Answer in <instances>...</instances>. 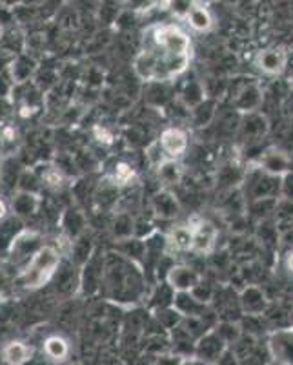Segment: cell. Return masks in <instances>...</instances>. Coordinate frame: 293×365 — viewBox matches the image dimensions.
Segmentation results:
<instances>
[{
	"label": "cell",
	"instance_id": "f6af8a7d",
	"mask_svg": "<svg viewBox=\"0 0 293 365\" xmlns=\"http://www.w3.org/2000/svg\"><path fill=\"white\" fill-rule=\"evenodd\" d=\"M259 237L262 240V245L265 247L279 245V232H277V227H273L268 221H262V225H260Z\"/></svg>",
	"mask_w": 293,
	"mask_h": 365
},
{
	"label": "cell",
	"instance_id": "f1b7e54d",
	"mask_svg": "<svg viewBox=\"0 0 293 365\" xmlns=\"http://www.w3.org/2000/svg\"><path fill=\"white\" fill-rule=\"evenodd\" d=\"M70 252L73 265L82 267L84 263L93 256V252H95V249H93V241H91L90 236H86V232H82L79 237L71 240Z\"/></svg>",
	"mask_w": 293,
	"mask_h": 365
},
{
	"label": "cell",
	"instance_id": "d6a6232c",
	"mask_svg": "<svg viewBox=\"0 0 293 365\" xmlns=\"http://www.w3.org/2000/svg\"><path fill=\"white\" fill-rule=\"evenodd\" d=\"M166 247H171L175 252H191V225L171 228L169 236L166 237Z\"/></svg>",
	"mask_w": 293,
	"mask_h": 365
},
{
	"label": "cell",
	"instance_id": "60d3db41",
	"mask_svg": "<svg viewBox=\"0 0 293 365\" xmlns=\"http://www.w3.org/2000/svg\"><path fill=\"white\" fill-rule=\"evenodd\" d=\"M174 296H175V291L168 285V282L164 279V282L159 283V285L155 287V291L151 292L149 299H151V305L155 309L169 307V305L174 303Z\"/></svg>",
	"mask_w": 293,
	"mask_h": 365
},
{
	"label": "cell",
	"instance_id": "f907efd6",
	"mask_svg": "<svg viewBox=\"0 0 293 365\" xmlns=\"http://www.w3.org/2000/svg\"><path fill=\"white\" fill-rule=\"evenodd\" d=\"M244 340H243V334H240L239 336V340L235 341V344L233 345H237V347H244ZM253 349H255V344H253V336H250L248 338V351H246V354L244 353H240L239 349H237V351H233V349H231V351H233V353H235V356H239V358H246V356H252V353H253Z\"/></svg>",
	"mask_w": 293,
	"mask_h": 365
},
{
	"label": "cell",
	"instance_id": "d4e9b609",
	"mask_svg": "<svg viewBox=\"0 0 293 365\" xmlns=\"http://www.w3.org/2000/svg\"><path fill=\"white\" fill-rule=\"evenodd\" d=\"M37 174L41 175V181L46 188L51 190H63L68 182V175L58 168L55 163H46L38 166Z\"/></svg>",
	"mask_w": 293,
	"mask_h": 365
},
{
	"label": "cell",
	"instance_id": "bcb514c9",
	"mask_svg": "<svg viewBox=\"0 0 293 365\" xmlns=\"http://www.w3.org/2000/svg\"><path fill=\"white\" fill-rule=\"evenodd\" d=\"M193 4H195V0H168L169 11L181 19H186L188 11H190Z\"/></svg>",
	"mask_w": 293,
	"mask_h": 365
},
{
	"label": "cell",
	"instance_id": "44dd1931",
	"mask_svg": "<svg viewBox=\"0 0 293 365\" xmlns=\"http://www.w3.org/2000/svg\"><path fill=\"white\" fill-rule=\"evenodd\" d=\"M175 309L179 311V314L182 318H190V316H201L208 311V303L198 302L190 291H179L175 292L174 303H171Z\"/></svg>",
	"mask_w": 293,
	"mask_h": 365
},
{
	"label": "cell",
	"instance_id": "7c38bea8",
	"mask_svg": "<svg viewBox=\"0 0 293 365\" xmlns=\"http://www.w3.org/2000/svg\"><path fill=\"white\" fill-rule=\"evenodd\" d=\"M164 279L175 292L191 291V289L203 279V274L190 265H175L174 263V265L169 267Z\"/></svg>",
	"mask_w": 293,
	"mask_h": 365
},
{
	"label": "cell",
	"instance_id": "2e32d148",
	"mask_svg": "<svg viewBox=\"0 0 293 365\" xmlns=\"http://www.w3.org/2000/svg\"><path fill=\"white\" fill-rule=\"evenodd\" d=\"M266 132H268V120H266L265 115H260L259 110L244 113L243 119L239 120V135L250 145L262 139Z\"/></svg>",
	"mask_w": 293,
	"mask_h": 365
},
{
	"label": "cell",
	"instance_id": "ac0fdd59",
	"mask_svg": "<svg viewBox=\"0 0 293 365\" xmlns=\"http://www.w3.org/2000/svg\"><path fill=\"white\" fill-rule=\"evenodd\" d=\"M37 61L29 53H18L11 58L9 63V75H11L13 84L28 83V81H33L35 73H37Z\"/></svg>",
	"mask_w": 293,
	"mask_h": 365
},
{
	"label": "cell",
	"instance_id": "9f6ffc18",
	"mask_svg": "<svg viewBox=\"0 0 293 365\" xmlns=\"http://www.w3.org/2000/svg\"><path fill=\"white\" fill-rule=\"evenodd\" d=\"M206 2H211V0H206Z\"/></svg>",
	"mask_w": 293,
	"mask_h": 365
},
{
	"label": "cell",
	"instance_id": "7a4b0ae2",
	"mask_svg": "<svg viewBox=\"0 0 293 365\" xmlns=\"http://www.w3.org/2000/svg\"><path fill=\"white\" fill-rule=\"evenodd\" d=\"M58 267H60V252L55 247L42 245L26 263V269L18 274L17 283L26 291H37L53 278Z\"/></svg>",
	"mask_w": 293,
	"mask_h": 365
},
{
	"label": "cell",
	"instance_id": "c3c4849f",
	"mask_svg": "<svg viewBox=\"0 0 293 365\" xmlns=\"http://www.w3.org/2000/svg\"><path fill=\"white\" fill-rule=\"evenodd\" d=\"M281 197L293 200V170L286 172L281 178Z\"/></svg>",
	"mask_w": 293,
	"mask_h": 365
},
{
	"label": "cell",
	"instance_id": "7bdbcfd3",
	"mask_svg": "<svg viewBox=\"0 0 293 365\" xmlns=\"http://www.w3.org/2000/svg\"><path fill=\"white\" fill-rule=\"evenodd\" d=\"M18 132L15 126L2 125L0 126V148L4 150V155H8V148L17 146Z\"/></svg>",
	"mask_w": 293,
	"mask_h": 365
},
{
	"label": "cell",
	"instance_id": "277c9868",
	"mask_svg": "<svg viewBox=\"0 0 293 365\" xmlns=\"http://www.w3.org/2000/svg\"><path fill=\"white\" fill-rule=\"evenodd\" d=\"M144 38L171 55H191V41L186 31L174 24H157L148 29Z\"/></svg>",
	"mask_w": 293,
	"mask_h": 365
},
{
	"label": "cell",
	"instance_id": "f5cc1de1",
	"mask_svg": "<svg viewBox=\"0 0 293 365\" xmlns=\"http://www.w3.org/2000/svg\"><path fill=\"white\" fill-rule=\"evenodd\" d=\"M6 216H8V207H6L4 200H0V221L4 220Z\"/></svg>",
	"mask_w": 293,
	"mask_h": 365
},
{
	"label": "cell",
	"instance_id": "3957f363",
	"mask_svg": "<svg viewBox=\"0 0 293 365\" xmlns=\"http://www.w3.org/2000/svg\"><path fill=\"white\" fill-rule=\"evenodd\" d=\"M244 195L246 201L270 200V197H281V178L268 174L260 166L250 168L244 172Z\"/></svg>",
	"mask_w": 293,
	"mask_h": 365
},
{
	"label": "cell",
	"instance_id": "7dc6e473",
	"mask_svg": "<svg viewBox=\"0 0 293 365\" xmlns=\"http://www.w3.org/2000/svg\"><path fill=\"white\" fill-rule=\"evenodd\" d=\"M128 11L132 13H144L157 4V0H126L124 2Z\"/></svg>",
	"mask_w": 293,
	"mask_h": 365
},
{
	"label": "cell",
	"instance_id": "e0dca14e",
	"mask_svg": "<svg viewBox=\"0 0 293 365\" xmlns=\"http://www.w3.org/2000/svg\"><path fill=\"white\" fill-rule=\"evenodd\" d=\"M120 197V187L113 181L110 175L104 178L93 190V201H95V207L102 212H112L113 208H117Z\"/></svg>",
	"mask_w": 293,
	"mask_h": 365
},
{
	"label": "cell",
	"instance_id": "6da1fadb",
	"mask_svg": "<svg viewBox=\"0 0 293 365\" xmlns=\"http://www.w3.org/2000/svg\"><path fill=\"white\" fill-rule=\"evenodd\" d=\"M144 285L146 282L139 270V263L120 256L119 252H112L104 257L100 291L104 289L107 298L120 303L139 302L144 294Z\"/></svg>",
	"mask_w": 293,
	"mask_h": 365
},
{
	"label": "cell",
	"instance_id": "d6986e66",
	"mask_svg": "<svg viewBox=\"0 0 293 365\" xmlns=\"http://www.w3.org/2000/svg\"><path fill=\"white\" fill-rule=\"evenodd\" d=\"M239 305L243 314H265L268 309V299L260 287L248 285L239 294Z\"/></svg>",
	"mask_w": 293,
	"mask_h": 365
},
{
	"label": "cell",
	"instance_id": "603a6c76",
	"mask_svg": "<svg viewBox=\"0 0 293 365\" xmlns=\"http://www.w3.org/2000/svg\"><path fill=\"white\" fill-rule=\"evenodd\" d=\"M60 225H63L66 237L71 241L75 237H79L82 232H86L87 221L82 210H79V208H68L63 214V217H60Z\"/></svg>",
	"mask_w": 293,
	"mask_h": 365
},
{
	"label": "cell",
	"instance_id": "52a82bcc",
	"mask_svg": "<svg viewBox=\"0 0 293 365\" xmlns=\"http://www.w3.org/2000/svg\"><path fill=\"white\" fill-rule=\"evenodd\" d=\"M253 66L268 77H279L288 68V51L284 48H266L257 51Z\"/></svg>",
	"mask_w": 293,
	"mask_h": 365
},
{
	"label": "cell",
	"instance_id": "ee69618b",
	"mask_svg": "<svg viewBox=\"0 0 293 365\" xmlns=\"http://www.w3.org/2000/svg\"><path fill=\"white\" fill-rule=\"evenodd\" d=\"M73 161L75 166L82 172H93L97 170V166H99V159L91 154V152H86V150H84V152H79V154H75Z\"/></svg>",
	"mask_w": 293,
	"mask_h": 365
},
{
	"label": "cell",
	"instance_id": "836d02e7",
	"mask_svg": "<svg viewBox=\"0 0 293 365\" xmlns=\"http://www.w3.org/2000/svg\"><path fill=\"white\" fill-rule=\"evenodd\" d=\"M159 172H157V178L159 182L162 185H179L184 175V170H182V165L177 161V159H164L161 165L157 166Z\"/></svg>",
	"mask_w": 293,
	"mask_h": 365
},
{
	"label": "cell",
	"instance_id": "f546056e",
	"mask_svg": "<svg viewBox=\"0 0 293 365\" xmlns=\"http://www.w3.org/2000/svg\"><path fill=\"white\" fill-rule=\"evenodd\" d=\"M55 274H57L55 287H57L58 294L71 296L80 287V272H75V269L71 265H68L63 270L57 269Z\"/></svg>",
	"mask_w": 293,
	"mask_h": 365
},
{
	"label": "cell",
	"instance_id": "e575fe53",
	"mask_svg": "<svg viewBox=\"0 0 293 365\" xmlns=\"http://www.w3.org/2000/svg\"><path fill=\"white\" fill-rule=\"evenodd\" d=\"M133 230H135V220H133L132 212L120 210L117 212V216L113 217L112 223V234L117 241L126 240V237L133 236Z\"/></svg>",
	"mask_w": 293,
	"mask_h": 365
},
{
	"label": "cell",
	"instance_id": "f35d334b",
	"mask_svg": "<svg viewBox=\"0 0 293 365\" xmlns=\"http://www.w3.org/2000/svg\"><path fill=\"white\" fill-rule=\"evenodd\" d=\"M244 172L240 170L237 163H230L219 168V175H217V182H220V187L224 188H233L235 185L243 182Z\"/></svg>",
	"mask_w": 293,
	"mask_h": 365
},
{
	"label": "cell",
	"instance_id": "74e56055",
	"mask_svg": "<svg viewBox=\"0 0 293 365\" xmlns=\"http://www.w3.org/2000/svg\"><path fill=\"white\" fill-rule=\"evenodd\" d=\"M22 230L21 217H8L0 221V250H8L11 245L13 237Z\"/></svg>",
	"mask_w": 293,
	"mask_h": 365
},
{
	"label": "cell",
	"instance_id": "ab89813d",
	"mask_svg": "<svg viewBox=\"0 0 293 365\" xmlns=\"http://www.w3.org/2000/svg\"><path fill=\"white\" fill-rule=\"evenodd\" d=\"M42 181H41V175L37 174V170H26L21 172V178H18L17 182V190L22 192H31V194H41L42 192Z\"/></svg>",
	"mask_w": 293,
	"mask_h": 365
},
{
	"label": "cell",
	"instance_id": "83f0119b",
	"mask_svg": "<svg viewBox=\"0 0 293 365\" xmlns=\"http://www.w3.org/2000/svg\"><path fill=\"white\" fill-rule=\"evenodd\" d=\"M21 165L15 161L13 155L6 158L0 165V188L4 192H13L17 188L18 178H21Z\"/></svg>",
	"mask_w": 293,
	"mask_h": 365
},
{
	"label": "cell",
	"instance_id": "cb8c5ba5",
	"mask_svg": "<svg viewBox=\"0 0 293 365\" xmlns=\"http://www.w3.org/2000/svg\"><path fill=\"white\" fill-rule=\"evenodd\" d=\"M215 117H217V99H213V97H206L203 103H198L195 108L190 110L191 123L198 128L211 125Z\"/></svg>",
	"mask_w": 293,
	"mask_h": 365
},
{
	"label": "cell",
	"instance_id": "1f68e13d",
	"mask_svg": "<svg viewBox=\"0 0 293 365\" xmlns=\"http://www.w3.org/2000/svg\"><path fill=\"white\" fill-rule=\"evenodd\" d=\"M206 90H204V84L201 81H188L184 84V88L179 93V101H181L188 110L195 108L198 103H203L206 99Z\"/></svg>",
	"mask_w": 293,
	"mask_h": 365
},
{
	"label": "cell",
	"instance_id": "9a60e30c",
	"mask_svg": "<svg viewBox=\"0 0 293 365\" xmlns=\"http://www.w3.org/2000/svg\"><path fill=\"white\" fill-rule=\"evenodd\" d=\"M149 207H151L153 216L159 217V220H175L181 212V203L169 190H157L151 195V201H149Z\"/></svg>",
	"mask_w": 293,
	"mask_h": 365
},
{
	"label": "cell",
	"instance_id": "11a10c76",
	"mask_svg": "<svg viewBox=\"0 0 293 365\" xmlns=\"http://www.w3.org/2000/svg\"><path fill=\"white\" fill-rule=\"evenodd\" d=\"M120 2H126V0H120Z\"/></svg>",
	"mask_w": 293,
	"mask_h": 365
},
{
	"label": "cell",
	"instance_id": "4316f807",
	"mask_svg": "<svg viewBox=\"0 0 293 365\" xmlns=\"http://www.w3.org/2000/svg\"><path fill=\"white\" fill-rule=\"evenodd\" d=\"M31 356H33V347H29L24 341H9L2 349V360L6 364L21 365L31 360Z\"/></svg>",
	"mask_w": 293,
	"mask_h": 365
},
{
	"label": "cell",
	"instance_id": "5b68a950",
	"mask_svg": "<svg viewBox=\"0 0 293 365\" xmlns=\"http://www.w3.org/2000/svg\"><path fill=\"white\" fill-rule=\"evenodd\" d=\"M230 99L233 104V110L240 113H250L260 110L265 103V91L255 79L244 81L243 84L231 83Z\"/></svg>",
	"mask_w": 293,
	"mask_h": 365
},
{
	"label": "cell",
	"instance_id": "4fadbf2b",
	"mask_svg": "<svg viewBox=\"0 0 293 365\" xmlns=\"http://www.w3.org/2000/svg\"><path fill=\"white\" fill-rule=\"evenodd\" d=\"M270 356L281 364H293V331L292 329H279L270 336L268 341Z\"/></svg>",
	"mask_w": 293,
	"mask_h": 365
},
{
	"label": "cell",
	"instance_id": "681fc988",
	"mask_svg": "<svg viewBox=\"0 0 293 365\" xmlns=\"http://www.w3.org/2000/svg\"><path fill=\"white\" fill-rule=\"evenodd\" d=\"M93 133H95V139L100 143V145H113V133L106 128V126H95L93 128Z\"/></svg>",
	"mask_w": 293,
	"mask_h": 365
},
{
	"label": "cell",
	"instance_id": "4dcf8cb0",
	"mask_svg": "<svg viewBox=\"0 0 293 365\" xmlns=\"http://www.w3.org/2000/svg\"><path fill=\"white\" fill-rule=\"evenodd\" d=\"M186 21L195 31H201V34L210 31L211 26H213V17H211L210 9H208L206 6L198 4V2H195V4L191 6V9L186 15Z\"/></svg>",
	"mask_w": 293,
	"mask_h": 365
},
{
	"label": "cell",
	"instance_id": "d590c367",
	"mask_svg": "<svg viewBox=\"0 0 293 365\" xmlns=\"http://www.w3.org/2000/svg\"><path fill=\"white\" fill-rule=\"evenodd\" d=\"M148 84V90H146V103L149 104V106H155V108H159V106H166L169 101V97H171V93H169V88H168V81H157V83H146Z\"/></svg>",
	"mask_w": 293,
	"mask_h": 365
},
{
	"label": "cell",
	"instance_id": "816d5d0a",
	"mask_svg": "<svg viewBox=\"0 0 293 365\" xmlns=\"http://www.w3.org/2000/svg\"><path fill=\"white\" fill-rule=\"evenodd\" d=\"M284 269L293 276V249L288 250L284 256Z\"/></svg>",
	"mask_w": 293,
	"mask_h": 365
},
{
	"label": "cell",
	"instance_id": "ba28073f",
	"mask_svg": "<svg viewBox=\"0 0 293 365\" xmlns=\"http://www.w3.org/2000/svg\"><path fill=\"white\" fill-rule=\"evenodd\" d=\"M42 247V236L37 230H24L22 228L17 236L13 237L8 252L15 263H28L35 252Z\"/></svg>",
	"mask_w": 293,
	"mask_h": 365
},
{
	"label": "cell",
	"instance_id": "8992f818",
	"mask_svg": "<svg viewBox=\"0 0 293 365\" xmlns=\"http://www.w3.org/2000/svg\"><path fill=\"white\" fill-rule=\"evenodd\" d=\"M217 240H219V228L211 221L198 220L197 223L191 225V252L198 256L211 254L217 247Z\"/></svg>",
	"mask_w": 293,
	"mask_h": 365
},
{
	"label": "cell",
	"instance_id": "7402d4cb",
	"mask_svg": "<svg viewBox=\"0 0 293 365\" xmlns=\"http://www.w3.org/2000/svg\"><path fill=\"white\" fill-rule=\"evenodd\" d=\"M26 44H28V41H26L24 34L18 28L11 26V28L2 29V34H0V51L8 53L9 57H15L18 53H24Z\"/></svg>",
	"mask_w": 293,
	"mask_h": 365
},
{
	"label": "cell",
	"instance_id": "9c48e42d",
	"mask_svg": "<svg viewBox=\"0 0 293 365\" xmlns=\"http://www.w3.org/2000/svg\"><path fill=\"white\" fill-rule=\"evenodd\" d=\"M228 349V344L223 340V338L217 334V332L211 329L206 334L198 338L195 341V358H198L204 364H217V361L223 358L224 351Z\"/></svg>",
	"mask_w": 293,
	"mask_h": 365
},
{
	"label": "cell",
	"instance_id": "db71d44e",
	"mask_svg": "<svg viewBox=\"0 0 293 365\" xmlns=\"http://www.w3.org/2000/svg\"><path fill=\"white\" fill-rule=\"evenodd\" d=\"M6 285H8V282H6L4 274L0 272V296L4 294V291H6Z\"/></svg>",
	"mask_w": 293,
	"mask_h": 365
},
{
	"label": "cell",
	"instance_id": "ffe728a7",
	"mask_svg": "<svg viewBox=\"0 0 293 365\" xmlns=\"http://www.w3.org/2000/svg\"><path fill=\"white\" fill-rule=\"evenodd\" d=\"M41 208V194H31V192L18 190L13 195L11 200V210L13 214L21 220H28V217L35 216Z\"/></svg>",
	"mask_w": 293,
	"mask_h": 365
},
{
	"label": "cell",
	"instance_id": "30bf717a",
	"mask_svg": "<svg viewBox=\"0 0 293 365\" xmlns=\"http://www.w3.org/2000/svg\"><path fill=\"white\" fill-rule=\"evenodd\" d=\"M159 143H161V148L164 152L166 159L182 158L188 152V146H190L188 133L182 128H177V126L166 128L161 133V137H159Z\"/></svg>",
	"mask_w": 293,
	"mask_h": 365
},
{
	"label": "cell",
	"instance_id": "5bb4252c",
	"mask_svg": "<svg viewBox=\"0 0 293 365\" xmlns=\"http://www.w3.org/2000/svg\"><path fill=\"white\" fill-rule=\"evenodd\" d=\"M259 166L262 170L268 172V174L282 178L286 172L293 170V161L292 155H289L288 152H284V150L268 148L262 152V155H260Z\"/></svg>",
	"mask_w": 293,
	"mask_h": 365
},
{
	"label": "cell",
	"instance_id": "484cf974",
	"mask_svg": "<svg viewBox=\"0 0 293 365\" xmlns=\"http://www.w3.org/2000/svg\"><path fill=\"white\" fill-rule=\"evenodd\" d=\"M115 252H119L120 256L128 257V259H132V262L141 263L146 256V243L144 240H141V237H135V236L126 237V240L117 241Z\"/></svg>",
	"mask_w": 293,
	"mask_h": 365
},
{
	"label": "cell",
	"instance_id": "8d00e7d4",
	"mask_svg": "<svg viewBox=\"0 0 293 365\" xmlns=\"http://www.w3.org/2000/svg\"><path fill=\"white\" fill-rule=\"evenodd\" d=\"M44 354L53 361H63L70 354V345L63 336H48L44 340Z\"/></svg>",
	"mask_w": 293,
	"mask_h": 365
},
{
	"label": "cell",
	"instance_id": "8fae6325",
	"mask_svg": "<svg viewBox=\"0 0 293 365\" xmlns=\"http://www.w3.org/2000/svg\"><path fill=\"white\" fill-rule=\"evenodd\" d=\"M80 289L84 294H95L100 291V282H102L104 270V256L93 252V256L80 267Z\"/></svg>",
	"mask_w": 293,
	"mask_h": 365
},
{
	"label": "cell",
	"instance_id": "b9f144b4",
	"mask_svg": "<svg viewBox=\"0 0 293 365\" xmlns=\"http://www.w3.org/2000/svg\"><path fill=\"white\" fill-rule=\"evenodd\" d=\"M153 318L157 319L159 324H161L166 331L174 329L175 325H179L182 322V316L179 314V311L174 307V305H169V307L155 309V316H153Z\"/></svg>",
	"mask_w": 293,
	"mask_h": 365
}]
</instances>
